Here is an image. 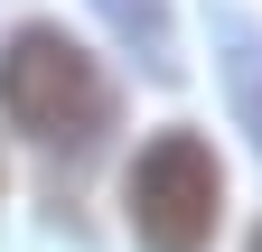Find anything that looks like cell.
<instances>
[{"label":"cell","mask_w":262,"mask_h":252,"mask_svg":"<svg viewBox=\"0 0 262 252\" xmlns=\"http://www.w3.org/2000/svg\"><path fill=\"white\" fill-rule=\"evenodd\" d=\"M0 112L38 149H94L113 131V84H103V66H94L66 28L28 19V28L0 38Z\"/></svg>","instance_id":"cell-1"},{"label":"cell","mask_w":262,"mask_h":252,"mask_svg":"<svg viewBox=\"0 0 262 252\" xmlns=\"http://www.w3.org/2000/svg\"><path fill=\"white\" fill-rule=\"evenodd\" d=\"M122 206H131V234L141 252H206L215 243V215H225V168L196 131H159L122 178Z\"/></svg>","instance_id":"cell-2"},{"label":"cell","mask_w":262,"mask_h":252,"mask_svg":"<svg viewBox=\"0 0 262 252\" xmlns=\"http://www.w3.org/2000/svg\"><path fill=\"white\" fill-rule=\"evenodd\" d=\"M94 10L113 19L122 47H141L150 75H178V28H169V0H94Z\"/></svg>","instance_id":"cell-3"},{"label":"cell","mask_w":262,"mask_h":252,"mask_svg":"<svg viewBox=\"0 0 262 252\" xmlns=\"http://www.w3.org/2000/svg\"><path fill=\"white\" fill-rule=\"evenodd\" d=\"M225 84H234V121H244L253 149H262V47H253V38L225 47Z\"/></svg>","instance_id":"cell-4"},{"label":"cell","mask_w":262,"mask_h":252,"mask_svg":"<svg viewBox=\"0 0 262 252\" xmlns=\"http://www.w3.org/2000/svg\"><path fill=\"white\" fill-rule=\"evenodd\" d=\"M253 252H262V234H253Z\"/></svg>","instance_id":"cell-5"}]
</instances>
